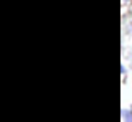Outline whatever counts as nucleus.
Listing matches in <instances>:
<instances>
[]
</instances>
